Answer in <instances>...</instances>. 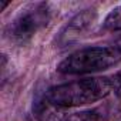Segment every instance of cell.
<instances>
[{"mask_svg": "<svg viewBox=\"0 0 121 121\" xmlns=\"http://www.w3.org/2000/svg\"><path fill=\"white\" fill-rule=\"evenodd\" d=\"M95 20H97V12L94 9H87L76 14L60 33L57 39L58 44L64 47V46L78 41L81 37L86 36V33H88L93 29Z\"/></svg>", "mask_w": 121, "mask_h": 121, "instance_id": "cell-4", "label": "cell"}, {"mask_svg": "<svg viewBox=\"0 0 121 121\" xmlns=\"http://www.w3.org/2000/svg\"><path fill=\"white\" fill-rule=\"evenodd\" d=\"M50 19L51 9L48 3H31L20 10V13L6 26L4 34L12 43L24 46L48 24Z\"/></svg>", "mask_w": 121, "mask_h": 121, "instance_id": "cell-3", "label": "cell"}, {"mask_svg": "<svg viewBox=\"0 0 121 121\" xmlns=\"http://www.w3.org/2000/svg\"><path fill=\"white\" fill-rule=\"evenodd\" d=\"M121 61V50L111 46H93L78 48L57 66L61 74H93L108 70Z\"/></svg>", "mask_w": 121, "mask_h": 121, "instance_id": "cell-2", "label": "cell"}, {"mask_svg": "<svg viewBox=\"0 0 121 121\" xmlns=\"http://www.w3.org/2000/svg\"><path fill=\"white\" fill-rule=\"evenodd\" d=\"M114 46H117V47H118V48L121 50V36H120V37H118V39L115 40V43H114Z\"/></svg>", "mask_w": 121, "mask_h": 121, "instance_id": "cell-8", "label": "cell"}, {"mask_svg": "<svg viewBox=\"0 0 121 121\" xmlns=\"http://www.w3.org/2000/svg\"><path fill=\"white\" fill-rule=\"evenodd\" d=\"M64 121H107L105 115L97 110H90V111H80L74 112L69 117L64 118Z\"/></svg>", "mask_w": 121, "mask_h": 121, "instance_id": "cell-6", "label": "cell"}, {"mask_svg": "<svg viewBox=\"0 0 121 121\" xmlns=\"http://www.w3.org/2000/svg\"><path fill=\"white\" fill-rule=\"evenodd\" d=\"M110 80H111V90L114 91L115 95L121 97V70L117 71L115 74H112L110 77Z\"/></svg>", "mask_w": 121, "mask_h": 121, "instance_id": "cell-7", "label": "cell"}, {"mask_svg": "<svg viewBox=\"0 0 121 121\" xmlns=\"http://www.w3.org/2000/svg\"><path fill=\"white\" fill-rule=\"evenodd\" d=\"M103 29L108 31H121V4L108 13L103 23Z\"/></svg>", "mask_w": 121, "mask_h": 121, "instance_id": "cell-5", "label": "cell"}, {"mask_svg": "<svg viewBox=\"0 0 121 121\" xmlns=\"http://www.w3.org/2000/svg\"><path fill=\"white\" fill-rule=\"evenodd\" d=\"M111 91L110 77H86L50 87L44 100L56 108H70L100 101Z\"/></svg>", "mask_w": 121, "mask_h": 121, "instance_id": "cell-1", "label": "cell"}]
</instances>
